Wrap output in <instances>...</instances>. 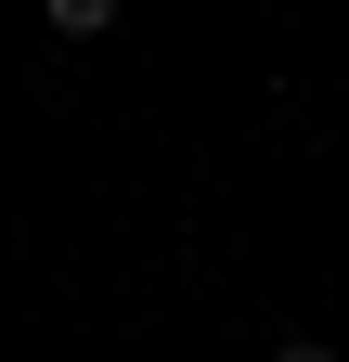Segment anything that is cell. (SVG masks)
<instances>
[{"instance_id":"2","label":"cell","mask_w":349,"mask_h":362,"mask_svg":"<svg viewBox=\"0 0 349 362\" xmlns=\"http://www.w3.org/2000/svg\"><path fill=\"white\" fill-rule=\"evenodd\" d=\"M272 362H336V349H311V337H285V349H272Z\"/></svg>"},{"instance_id":"1","label":"cell","mask_w":349,"mask_h":362,"mask_svg":"<svg viewBox=\"0 0 349 362\" xmlns=\"http://www.w3.org/2000/svg\"><path fill=\"white\" fill-rule=\"evenodd\" d=\"M39 13H52V39H104V26L129 13V0H39Z\"/></svg>"}]
</instances>
